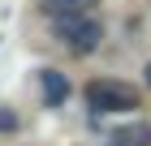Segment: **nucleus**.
Returning <instances> with one entry per match:
<instances>
[{
  "label": "nucleus",
  "mask_w": 151,
  "mask_h": 146,
  "mask_svg": "<svg viewBox=\"0 0 151 146\" xmlns=\"http://www.w3.org/2000/svg\"><path fill=\"white\" fill-rule=\"evenodd\" d=\"M86 103L95 112H134L138 90L129 82H116V78H95V82H86Z\"/></svg>",
  "instance_id": "obj_1"
},
{
  "label": "nucleus",
  "mask_w": 151,
  "mask_h": 146,
  "mask_svg": "<svg viewBox=\"0 0 151 146\" xmlns=\"http://www.w3.org/2000/svg\"><path fill=\"white\" fill-rule=\"evenodd\" d=\"M56 39L69 52H78V56H91L99 47V39H104V26L95 17H86V13H73V17H60L56 22Z\"/></svg>",
  "instance_id": "obj_2"
},
{
  "label": "nucleus",
  "mask_w": 151,
  "mask_h": 146,
  "mask_svg": "<svg viewBox=\"0 0 151 146\" xmlns=\"http://www.w3.org/2000/svg\"><path fill=\"white\" fill-rule=\"evenodd\" d=\"M39 86H43V103L47 108H60V103L69 99V82H65L60 69H43L39 73Z\"/></svg>",
  "instance_id": "obj_3"
},
{
  "label": "nucleus",
  "mask_w": 151,
  "mask_h": 146,
  "mask_svg": "<svg viewBox=\"0 0 151 146\" xmlns=\"http://www.w3.org/2000/svg\"><path fill=\"white\" fill-rule=\"evenodd\" d=\"M39 9L52 17V22H60V17H73V13L86 9V0H39Z\"/></svg>",
  "instance_id": "obj_4"
},
{
  "label": "nucleus",
  "mask_w": 151,
  "mask_h": 146,
  "mask_svg": "<svg viewBox=\"0 0 151 146\" xmlns=\"http://www.w3.org/2000/svg\"><path fill=\"white\" fill-rule=\"evenodd\" d=\"M116 146H151V129L147 125H129L116 133Z\"/></svg>",
  "instance_id": "obj_5"
},
{
  "label": "nucleus",
  "mask_w": 151,
  "mask_h": 146,
  "mask_svg": "<svg viewBox=\"0 0 151 146\" xmlns=\"http://www.w3.org/2000/svg\"><path fill=\"white\" fill-rule=\"evenodd\" d=\"M17 129V112L13 108H0V133H13Z\"/></svg>",
  "instance_id": "obj_6"
},
{
  "label": "nucleus",
  "mask_w": 151,
  "mask_h": 146,
  "mask_svg": "<svg viewBox=\"0 0 151 146\" xmlns=\"http://www.w3.org/2000/svg\"><path fill=\"white\" fill-rule=\"evenodd\" d=\"M142 82H147V86H151V60H147V69H142Z\"/></svg>",
  "instance_id": "obj_7"
}]
</instances>
